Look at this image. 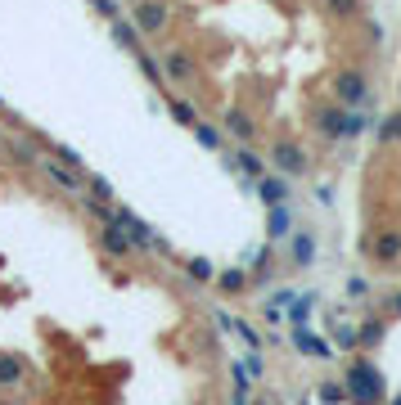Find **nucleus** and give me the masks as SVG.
<instances>
[{
	"label": "nucleus",
	"instance_id": "obj_19",
	"mask_svg": "<svg viewBox=\"0 0 401 405\" xmlns=\"http://www.w3.org/2000/svg\"><path fill=\"white\" fill-rule=\"evenodd\" d=\"M167 108H172V117L180 122V127H194V122H199V113H194L190 100H167Z\"/></svg>",
	"mask_w": 401,
	"mask_h": 405
},
{
	"label": "nucleus",
	"instance_id": "obj_18",
	"mask_svg": "<svg viewBox=\"0 0 401 405\" xmlns=\"http://www.w3.org/2000/svg\"><path fill=\"white\" fill-rule=\"evenodd\" d=\"M185 275H190V279H199V284H208V279L216 275V270H212V262H208V257H190V262H185Z\"/></svg>",
	"mask_w": 401,
	"mask_h": 405
},
{
	"label": "nucleus",
	"instance_id": "obj_15",
	"mask_svg": "<svg viewBox=\"0 0 401 405\" xmlns=\"http://www.w3.org/2000/svg\"><path fill=\"white\" fill-rule=\"evenodd\" d=\"M235 167L244 171V176H252V180H257V176H266V163H262V158L252 153V149H239V153H235Z\"/></svg>",
	"mask_w": 401,
	"mask_h": 405
},
{
	"label": "nucleus",
	"instance_id": "obj_31",
	"mask_svg": "<svg viewBox=\"0 0 401 405\" xmlns=\"http://www.w3.org/2000/svg\"><path fill=\"white\" fill-rule=\"evenodd\" d=\"M320 401H347V392L338 387V383H325V387H320Z\"/></svg>",
	"mask_w": 401,
	"mask_h": 405
},
{
	"label": "nucleus",
	"instance_id": "obj_1",
	"mask_svg": "<svg viewBox=\"0 0 401 405\" xmlns=\"http://www.w3.org/2000/svg\"><path fill=\"white\" fill-rule=\"evenodd\" d=\"M347 397L356 405H379L383 401V374L374 370L370 360H356L347 370Z\"/></svg>",
	"mask_w": 401,
	"mask_h": 405
},
{
	"label": "nucleus",
	"instance_id": "obj_20",
	"mask_svg": "<svg viewBox=\"0 0 401 405\" xmlns=\"http://www.w3.org/2000/svg\"><path fill=\"white\" fill-rule=\"evenodd\" d=\"M113 36H117V41L127 45V50H140V32L131 28V23H122V18H113Z\"/></svg>",
	"mask_w": 401,
	"mask_h": 405
},
{
	"label": "nucleus",
	"instance_id": "obj_29",
	"mask_svg": "<svg viewBox=\"0 0 401 405\" xmlns=\"http://www.w3.org/2000/svg\"><path fill=\"white\" fill-rule=\"evenodd\" d=\"M95 9H100V14L113 23V18H122V9H117V0H95Z\"/></svg>",
	"mask_w": 401,
	"mask_h": 405
},
{
	"label": "nucleus",
	"instance_id": "obj_22",
	"mask_svg": "<svg viewBox=\"0 0 401 405\" xmlns=\"http://www.w3.org/2000/svg\"><path fill=\"white\" fill-rule=\"evenodd\" d=\"M379 140H388V144H401V113L383 117V127H379Z\"/></svg>",
	"mask_w": 401,
	"mask_h": 405
},
{
	"label": "nucleus",
	"instance_id": "obj_7",
	"mask_svg": "<svg viewBox=\"0 0 401 405\" xmlns=\"http://www.w3.org/2000/svg\"><path fill=\"white\" fill-rule=\"evenodd\" d=\"M370 257L374 262H397L401 257V230H383V235L370 239Z\"/></svg>",
	"mask_w": 401,
	"mask_h": 405
},
{
	"label": "nucleus",
	"instance_id": "obj_9",
	"mask_svg": "<svg viewBox=\"0 0 401 405\" xmlns=\"http://www.w3.org/2000/svg\"><path fill=\"white\" fill-rule=\"evenodd\" d=\"M41 167H45V176H50L64 194H81V189H86V180H81L77 171H68V167H59V163H41Z\"/></svg>",
	"mask_w": 401,
	"mask_h": 405
},
{
	"label": "nucleus",
	"instance_id": "obj_12",
	"mask_svg": "<svg viewBox=\"0 0 401 405\" xmlns=\"http://www.w3.org/2000/svg\"><path fill=\"white\" fill-rule=\"evenodd\" d=\"M226 131L230 135H239V140H257V127H252V117L248 113H239V108H230V113H226Z\"/></svg>",
	"mask_w": 401,
	"mask_h": 405
},
{
	"label": "nucleus",
	"instance_id": "obj_10",
	"mask_svg": "<svg viewBox=\"0 0 401 405\" xmlns=\"http://www.w3.org/2000/svg\"><path fill=\"white\" fill-rule=\"evenodd\" d=\"M100 243H104V248L113 252V257H127V252H131V239H127V230L117 225V221H104V230H100Z\"/></svg>",
	"mask_w": 401,
	"mask_h": 405
},
{
	"label": "nucleus",
	"instance_id": "obj_14",
	"mask_svg": "<svg viewBox=\"0 0 401 405\" xmlns=\"http://www.w3.org/2000/svg\"><path fill=\"white\" fill-rule=\"evenodd\" d=\"M289 225H294V212H289L284 203H275V207H271V216H266V235H271V239H284V235H289Z\"/></svg>",
	"mask_w": 401,
	"mask_h": 405
},
{
	"label": "nucleus",
	"instance_id": "obj_30",
	"mask_svg": "<svg viewBox=\"0 0 401 405\" xmlns=\"http://www.w3.org/2000/svg\"><path fill=\"white\" fill-rule=\"evenodd\" d=\"M59 163H64V167H81V153L68 149V144H59Z\"/></svg>",
	"mask_w": 401,
	"mask_h": 405
},
{
	"label": "nucleus",
	"instance_id": "obj_35",
	"mask_svg": "<svg viewBox=\"0 0 401 405\" xmlns=\"http://www.w3.org/2000/svg\"><path fill=\"white\" fill-rule=\"evenodd\" d=\"M393 405H401V397H397V401H393Z\"/></svg>",
	"mask_w": 401,
	"mask_h": 405
},
{
	"label": "nucleus",
	"instance_id": "obj_11",
	"mask_svg": "<svg viewBox=\"0 0 401 405\" xmlns=\"http://www.w3.org/2000/svg\"><path fill=\"white\" fill-rule=\"evenodd\" d=\"M257 194H262V203L266 207H275V203H284L289 199V185L279 176H257Z\"/></svg>",
	"mask_w": 401,
	"mask_h": 405
},
{
	"label": "nucleus",
	"instance_id": "obj_8",
	"mask_svg": "<svg viewBox=\"0 0 401 405\" xmlns=\"http://www.w3.org/2000/svg\"><path fill=\"white\" fill-rule=\"evenodd\" d=\"M163 72H167L172 81H180V86H190V81H194V59H190L185 50H167Z\"/></svg>",
	"mask_w": 401,
	"mask_h": 405
},
{
	"label": "nucleus",
	"instance_id": "obj_17",
	"mask_svg": "<svg viewBox=\"0 0 401 405\" xmlns=\"http://www.w3.org/2000/svg\"><path fill=\"white\" fill-rule=\"evenodd\" d=\"M194 140H199L203 144V149H221V131H216V127H208V122H194Z\"/></svg>",
	"mask_w": 401,
	"mask_h": 405
},
{
	"label": "nucleus",
	"instance_id": "obj_34",
	"mask_svg": "<svg viewBox=\"0 0 401 405\" xmlns=\"http://www.w3.org/2000/svg\"><path fill=\"white\" fill-rule=\"evenodd\" d=\"M0 113H5V100H0Z\"/></svg>",
	"mask_w": 401,
	"mask_h": 405
},
{
	"label": "nucleus",
	"instance_id": "obj_32",
	"mask_svg": "<svg viewBox=\"0 0 401 405\" xmlns=\"http://www.w3.org/2000/svg\"><path fill=\"white\" fill-rule=\"evenodd\" d=\"M14 158H18V163H36V153H32V144H14Z\"/></svg>",
	"mask_w": 401,
	"mask_h": 405
},
{
	"label": "nucleus",
	"instance_id": "obj_33",
	"mask_svg": "<svg viewBox=\"0 0 401 405\" xmlns=\"http://www.w3.org/2000/svg\"><path fill=\"white\" fill-rule=\"evenodd\" d=\"M397 311H401V293H397Z\"/></svg>",
	"mask_w": 401,
	"mask_h": 405
},
{
	"label": "nucleus",
	"instance_id": "obj_24",
	"mask_svg": "<svg viewBox=\"0 0 401 405\" xmlns=\"http://www.w3.org/2000/svg\"><path fill=\"white\" fill-rule=\"evenodd\" d=\"M216 284H221L226 293H239L248 284V275H244V270H226V275H216Z\"/></svg>",
	"mask_w": 401,
	"mask_h": 405
},
{
	"label": "nucleus",
	"instance_id": "obj_4",
	"mask_svg": "<svg viewBox=\"0 0 401 405\" xmlns=\"http://www.w3.org/2000/svg\"><path fill=\"white\" fill-rule=\"evenodd\" d=\"M334 95H338V104H351V108H361L370 100V86H366V77H361V72H338L334 77Z\"/></svg>",
	"mask_w": 401,
	"mask_h": 405
},
{
	"label": "nucleus",
	"instance_id": "obj_3",
	"mask_svg": "<svg viewBox=\"0 0 401 405\" xmlns=\"http://www.w3.org/2000/svg\"><path fill=\"white\" fill-rule=\"evenodd\" d=\"M113 221H117V225L127 230L131 248H163V239H158V235H153L149 225H144V221H140L136 212H127V207H117V212H113Z\"/></svg>",
	"mask_w": 401,
	"mask_h": 405
},
{
	"label": "nucleus",
	"instance_id": "obj_21",
	"mask_svg": "<svg viewBox=\"0 0 401 405\" xmlns=\"http://www.w3.org/2000/svg\"><path fill=\"white\" fill-rule=\"evenodd\" d=\"M311 257H315V239L311 235H298L294 239V262L298 266H311Z\"/></svg>",
	"mask_w": 401,
	"mask_h": 405
},
{
	"label": "nucleus",
	"instance_id": "obj_13",
	"mask_svg": "<svg viewBox=\"0 0 401 405\" xmlns=\"http://www.w3.org/2000/svg\"><path fill=\"white\" fill-rule=\"evenodd\" d=\"M294 347H298V351H307V356H330V342H320L307 324H298V329H294Z\"/></svg>",
	"mask_w": 401,
	"mask_h": 405
},
{
	"label": "nucleus",
	"instance_id": "obj_23",
	"mask_svg": "<svg viewBox=\"0 0 401 405\" xmlns=\"http://www.w3.org/2000/svg\"><path fill=\"white\" fill-rule=\"evenodd\" d=\"M325 9H330L334 18H351L361 9V0H325Z\"/></svg>",
	"mask_w": 401,
	"mask_h": 405
},
{
	"label": "nucleus",
	"instance_id": "obj_16",
	"mask_svg": "<svg viewBox=\"0 0 401 405\" xmlns=\"http://www.w3.org/2000/svg\"><path fill=\"white\" fill-rule=\"evenodd\" d=\"M23 383V365L14 356H0V387H18Z\"/></svg>",
	"mask_w": 401,
	"mask_h": 405
},
{
	"label": "nucleus",
	"instance_id": "obj_25",
	"mask_svg": "<svg viewBox=\"0 0 401 405\" xmlns=\"http://www.w3.org/2000/svg\"><path fill=\"white\" fill-rule=\"evenodd\" d=\"M379 338H383V320H370V324H361V334H356V342H366V347H374Z\"/></svg>",
	"mask_w": 401,
	"mask_h": 405
},
{
	"label": "nucleus",
	"instance_id": "obj_6",
	"mask_svg": "<svg viewBox=\"0 0 401 405\" xmlns=\"http://www.w3.org/2000/svg\"><path fill=\"white\" fill-rule=\"evenodd\" d=\"M131 14H136V28L149 36V32H158V28L167 23V5H158V0H140Z\"/></svg>",
	"mask_w": 401,
	"mask_h": 405
},
{
	"label": "nucleus",
	"instance_id": "obj_28",
	"mask_svg": "<svg viewBox=\"0 0 401 405\" xmlns=\"http://www.w3.org/2000/svg\"><path fill=\"white\" fill-rule=\"evenodd\" d=\"M235 334H239V338H244V342H248V347H252V351H257V347H262V338H257V334H252V329H248L244 320H235Z\"/></svg>",
	"mask_w": 401,
	"mask_h": 405
},
{
	"label": "nucleus",
	"instance_id": "obj_2",
	"mask_svg": "<svg viewBox=\"0 0 401 405\" xmlns=\"http://www.w3.org/2000/svg\"><path fill=\"white\" fill-rule=\"evenodd\" d=\"M315 127H320V135H330V140H351V135H361L370 122L361 113H343V108H320V113H315Z\"/></svg>",
	"mask_w": 401,
	"mask_h": 405
},
{
	"label": "nucleus",
	"instance_id": "obj_27",
	"mask_svg": "<svg viewBox=\"0 0 401 405\" xmlns=\"http://www.w3.org/2000/svg\"><path fill=\"white\" fill-rule=\"evenodd\" d=\"M86 185H91V194H95V199H104V203L113 199V185H108V176H91Z\"/></svg>",
	"mask_w": 401,
	"mask_h": 405
},
{
	"label": "nucleus",
	"instance_id": "obj_5",
	"mask_svg": "<svg viewBox=\"0 0 401 405\" xmlns=\"http://www.w3.org/2000/svg\"><path fill=\"white\" fill-rule=\"evenodd\" d=\"M271 158H275V167L284 171V176H302V171H307V153H302L298 144H289V140H279L271 149Z\"/></svg>",
	"mask_w": 401,
	"mask_h": 405
},
{
	"label": "nucleus",
	"instance_id": "obj_26",
	"mask_svg": "<svg viewBox=\"0 0 401 405\" xmlns=\"http://www.w3.org/2000/svg\"><path fill=\"white\" fill-rule=\"evenodd\" d=\"M311 293H307V298H294V306H289V315H294V324H302V320H307V315H311Z\"/></svg>",
	"mask_w": 401,
	"mask_h": 405
}]
</instances>
